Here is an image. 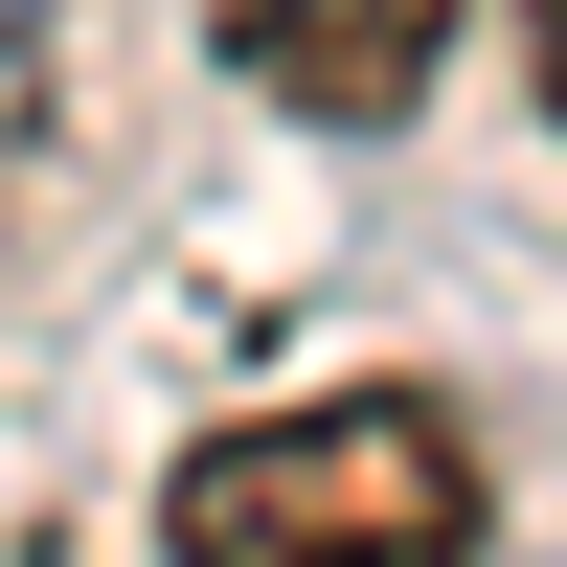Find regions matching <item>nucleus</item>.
<instances>
[{
    "instance_id": "7ed1b4c3",
    "label": "nucleus",
    "mask_w": 567,
    "mask_h": 567,
    "mask_svg": "<svg viewBox=\"0 0 567 567\" xmlns=\"http://www.w3.org/2000/svg\"><path fill=\"white\" fill-rule=\"evenodd\" d=\"M523 69H545V136H567V0H523Z\"/></svg>"
},
{
    "instance_id": "f03ea898",
    "label": "nucleus",
    "mask_w": 567,
    "mask_h": 567,
    "mask_svg": "<svg viewBox=\"0 0 567 567\" xmlns=\"http://www.w3.org/2000/svg\"><path fill=\"white\" fill-rule=\"evenodd\" d=\"M205 23H227V69H250L272 114L386 136V114H432V69H454V23H477V0H205Z\"/></svg>"
},
{
    "instance_id": "f257e3e1",
    "label": "nucleus",
    "mask_w": 567,
    "mask_h": 567,
    "mask_svg": "<svg viewBox=\"0 0 567 567\" xmlns=\"http://www.w3.org/2000/svg\"><path fill=\"white\" fill-rule=\"evenodd\" d=\"M182 567H477V409L432 386H296L159 477Z\"/></svg>"
}]
</instances>
